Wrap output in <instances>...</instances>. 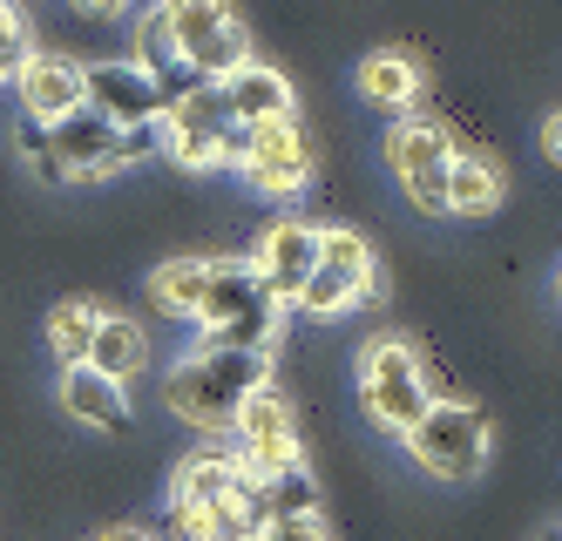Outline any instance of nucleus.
<instances>
[{
	"mask_svg": "<svg viewBox=\"0 0 562 541\" xmlns=\"http://www.w3.org/2000/svg\"><path fill=\"white\" fill-rule=\"evenodd\" d=\"M271 386V352H217V346H196L190 359L170 365L164 380V406L177 413L183 427L196 433H231L237 406L251 393Z\"/></svg>",
	"mask_w": 562,
	"mask_h": 541,
	"instance_id": "obj_1",
	"label": "nucleus"
},
{
	"mask_svg": "<svg viewBox=\"0 0 562 541\" xmlns=\"http://www.w3.org/2000/svg\"><path fill=\"white\" fill-rule=\"evenodd\" d=\"M278 318L285 312L265 298L251 258H211V284H204V305H196L204 346H217V352H271Z\"/></svg>",
	"mask_w": 562,
	"mask_h": 541,
	"instance_id": "obj_2",
	"label": "nucleus"
},
{
	"mask_svg": "<svg viewBox=\"0 0 562 541\" xmlns=\"http://www.w3.org/2000/svg\"><path fill=\"white\" fill-rule=\"evenodd\" d=\"M359 399H367V413L407 440L420 420H427V406H434V386H427V365L407 339H373L367 352H359Z\"/></svg>",
	"mask_w": 562,
	"mask_h": 541,
	"instance_id": "obj_3",
	"label": "nucleus"
},
{
	"mask_svg": "<svg viewBox=\"0 0 562 541\" xmlns=\"http://www.w3.org/2000/svg\"><path fill=\"white\" fill-rule=\"evenodd\" d=\"M156 129H164V149L183 162V170H237V149H245V129L231 122V102L217 81H204V89H190L177 109L156 115Z\"/></svg>",
	"mask_w": 562,
	"mask_h": 541,
	"instance_id": "obj_4",
	"label": "nucleus"
},
{
	"mask_svg": "<svg viewBox=\"0 0 562 541\" xmlns=\"http://www.w3.org/2000/svg\"><path fill=\"white\" fill-rule=\"evenodd\" d=\"M407 453L434 481H474L488 467V413L468 399H434L427 420L407 433Z\"/></svg>",
	"mask_w": 562,
	"mask_h": 541,
	"instance_id": "obj_5",
	"label": "nucleus"
},
{
	"mask_svg": "<svg viewBox=\"0 0 562 541\" xmlns=\"http://www.w3.org/2000/svg\"><path fill=\"white\" fill-rule=\"evenodd\" d=\"M164 21H170V41H177V61L196 81H224L251 61L245 21L231 8H217V0H177V8H164Z\"/></svg>",
	"mask_w": 562,
	"mask_h": 541,
	"instance_id": "obj_6",
	"label": "nucleus"
},
{
	"mask_svg": "<svg viewBox=\"0 0 562 541\" xmlns=\"http://www.w3.org/2000/svg\"><path fill=\"white\" fill-rule=\"evenodd\" d=\"M380 291V264H373V244L359 230H326L318 237V264L299 291V312L305 318H346L352 305H367Z\"/></svg>",
	"mask_w": 562,
	"mask_h": 541,
	"instance_id": "obj_7",
	"label": "nucleus"
},
{
	"mask_svg": "<svg viewBox=\"0 0 562 541\" xmlns=\"http://www.w3.org/2000/svg\"><path fill=\"white\" fill-rule=\"evenodd\" d=\"M386 170L400 177L414 211L448 217V170H454V136L440 122H393L386 129Z\"/></svg>",
	"mask_w": 562,
	"mask_h": 541,
	"instance_id": "obj_8",
	"label": "nucleus"
},
{
	"mask_svg": "<svg viewBox=\"0 0 562 541\" xmlns=\"http://www.w3.org/2000/svg\"><path fill=\"white\" fill-rule=\"evenodd\" d=\"M231 461L245 467L251 481H278V474L305 467L299 461V420H292V406L278 399L271 386L237 406V420H231Z\"/></svg>",
	"mask_w": 562,
	"mask_h": 541,
	"instance_id": "obj_9",
	"label": "nucleus"
},
{
	"mask_svg": "<svg viewBox=\"0 0 562 541\" xmlns=\"http://www.w3.org/2000/svg\"><path fill=\"white\" fill-rule=\"evenodd\" d=\"M237 177H245L258 196H299V190L312 183V143H305V129H299V115L265 122V129H245Z\"/></svg>",
	"mask_w": 562,
	"mask_h": 541,
	"instance_id": "obj_10",
	"label": "nucleus"
},
{
	"mask_svg": "<svg viewBox=\"0 0 562 541\" xmlns=\"http://www.w3.org/2000/svg\"><path fill=\"white\" fill-rule=\"evenodd\" d=\"M318 237H326V224H305V217L265 224L258 251H251V271H258L265 298H271L278 312L299 305V291H305V278H312V264H318Z\"/></svg>",
	"mask_w": 562,
	"mask_h": 541,
	"instance_id": "obj_11",
	"label": "nucleus"
},
{
	"mask_svg": "<svg viewBox=\"0 0 562 541\" xmlns=\"http://www.w3.org/2000/svg\"><path fill=\"white\" fill-rule=\"evenodd\" d=\"M14 102L27 122H42V129H55V122L68 115H82V61L75 55H55V48H34L14 75Z\"/></svg>",
	"mask_w": 562,
	"mask_h": 541,
	"instance_id": "obj_12",
	"label": "nucleus"
},
{
	"mask_svg": "<svg viewBox=\"0 0 562 541\" xmlns=\"http://www.w3.org/2000/svg\"><path fill=\"white\" fill-rule=\"evenodd\" d=\"M82 102L115 122V129H149L164 102H156V81L136 61H82Z\"/></svg>",
	"mask_w": 562,
	"mask_h": 541,
	"instance_id": "obj_13",
	"label": "nucleus"
},
{
	"mask_svg": "<svg viewBox=\"0 0 562 541\" xmlns=\"http://www.w3.org/2000/svg\"><path fill=\"white\" fill-rule=\"evenodd\" d=\"M48 149H55V162H61L68 183H102V177L123 170V129H115V122H102L95 109L55 122V129H48Z\"/></svg>",
	"mask_w": 562,
	"mask_h": 541,
	"instance_id": "obj_14",
	"label": "nucleus"
},
{
	"mask_svg": "<svg viewBox=\"0 0 562 541\" xmlns=\"http://www.w3.org/2000/svg\"><path fill=\"white\" fill-rule=\"evenodd\" d=\"M251 501V474L231 453H190L170 474V508H245Z\"/></svg>",
	"mask_w": 562,
	"mask_h": 541,
	"instance_id": "obj_15",
	"label": "nucleus"
},
{
	"mask_svg": "<svg viewBox=\"0 0 562 541\" xmlns=\"http://www.w3.org/2000/svg\"><path fill=\"white\" fill-rule=\"evenodd\" d=\"M217 89H224V102H231V122H237V129H265V122H285V115H292V81L278 75V68H265V61H245L237 75H224Z\"/></svg>",
	"mask_w": 562,
	"mask_h": 541,
	"instance_id": "obj_16",
	"label": "nucleus"
},
{
	"mask_svg": "<svg viewBox=\"0 0 562 541\" xmlns=\"http://www.w3.org/2000/svg\"><path fill=\"white\" fill-rule=\"evenodd\" d=\"M61 413L68 420H82V427H102V433H115V427H130V393L115 386V380H102L95 365H61Z\"/></svg>",
	"mask_w": 562,
	"mask_h": 541,
	"instance_id": "obj_17",
	"label": "nucleus"
},
{
	"mask_svg": "<svg viewBox=\"0 0 562 541\" xmlns=\"http://www.w3.org/2000/svg\"><path fill=\"white\" fill-rule=\"evenodd\" d=\"M89 365L102 372V380L130 386L136 372L149 365V339H143V325H136V318H115V312H102V325H95V346H89Z\"/></svg>",
	"mask_w": 562,
	"mask_h": 541,
	"instance_id": "obj_18",
	"label": "nucleus"
},
{
	"mask_svg": "<svg viewBox=\"0 0 562 541\" xmlns=\"http://www.w3.org/2000/svg\"><path fill=\"white\" fill-rule=\"evenodd\" d=\"M318 515V481L305 467L278 474V481H251V528H271V521H305Z\"/></svg>",
	"mask_w": 562,
	"mask_h": 541,
	"instance_id": "obj_19",
	"label": "nucleus"
},
{
	"mask_svg": "<svg viewBox=\"0 0 562 541\" xmlns=\"http://www.w3.org/2000/svg\"><path fill=\"white\" fill-rule=\"evenodd\" d=\"M502 203V170L474 149H454V170H448V217H488Z\"/></svg>",
	"mask_w": 562,
	"mask_h": 541,
	"instance_id": "obj_20",
	"label": "nucleus"
},
{
	"mask_svg": "<svg viewBox=\"0 0 562 541\" xmlns=\"http://www.w3.org/2000/svg\"><path fill=\"white\" fill-rule=\"evenodd\" d=\"M359 95L380 102V109H407V102L420 95V68H414V55H400V48L367 55V61H359Z\"/></svg>",
	"mask_w": 562,
	"mask_h": 541,
	"instance_id": "obj_21",
	"label": "nucleus"
},
{
	"mask_svg": "<svg viewBox=\"0 0 562 541\" xmlns=\"http://www.w3.org/2000/svg\"><path fill=\"white\" fill-rule=\"evenodd\" d=\"M204 284H211V258H164V264L149 271V298L164 305L170 318H196Z\"/></svg>",
	"mask_w": 562,
	"mask_h": 541,
	"instance_id": "obj_22",
	"label": "nucleus"
},
{
	"mask_svg": "<svg viewBox=\"0 0 562 541\" xmlns=\"http://www.w3.org/2000/svg\"><path fill=\"white\" fill-rule=\"evenodd\" d=\"M95 325H102V305L89 298H61L48 312V346L61 365H89V346H95Z\"/></svg>",
	"mask_w": 562,
	"mask_h": 541,
	"instance_id": "obj_23",
	"label": "nucleus"
},
{
	"mask_svg": "<svg viewBox=\"0 0 562 541\" xmlns=\"http://www.w3.org/2000/svg\"><path fill=\"white\" fill-rule=\"evenodd\" d=\"M34 55V41H27V14L21 8H0V89H14V75L21 61Z\"/></svg>",
	"mask_w": 562,
	"mask_h": 541,
	"instance_id": "obj_24",
	"label": "nucleus"
},
{
	"mask_svg": "<svg viewBox=\"0 0 562 541\" xmlns=\"http://www.w3.org/2000/svg\"><path fill=\"white\" fill-rule=\"evenodd\" d=\"M258 541H333V534H326V521H318V515H305V521H271V528H258Z\"/></svg>",
	"mask_w": 562,
	"mask_h": 541,
	"instance_id": "obj_25",
	"label": "nucleus"
},
{
	"mask_svg": "<svg viewBox=\"0 0 562 541\" xmlns=\"http://www.w3.org/2000/svg\"><path fill=\"white\" fill-rule=\"evenodd\" d=\"M542 156H549L555 170H562V109H555V115L542 122Z\"/></svg>",
	"mask_w": 562,
	"mask_h": 541,
	"instance_id": "obj_26",
	"label": "nucleus"
},
{
	"mask_svg": "<svg viewBox=\"0 0 562 541\" xmlns=\"http://www.w3.org/2000/svg\"><path fill=\"white\" fill-rule=\"evenodd\" d=\"M95 541H156V534H149V528H102Z\"/></svg>",
	"mask_w": 562,
	"mask_h": 541,
	"instance_id": "obj_27",
	"label": "nucleus"
},
{
	"mask_svg": "<svg viewBox=\"0 0 562 541\" xmlns=\"http://www.w3.org/2000/svg\"><path fill=\"white\" fill-rule=\"evenodd\" d=\"M542 541H562V528H549V534H542Z\"/></svg>",
	"mask_w": 562,
	"mask_h": 541,
	"instance_id": "obj_28",
	"label": "nucleus"
}]
</instances>
